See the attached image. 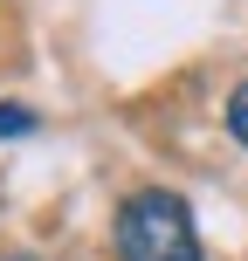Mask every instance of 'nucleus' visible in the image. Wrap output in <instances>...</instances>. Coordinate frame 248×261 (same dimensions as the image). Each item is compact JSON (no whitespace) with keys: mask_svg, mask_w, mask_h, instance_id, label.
Segmentation results:
<instances>
[{"mask_svg":"<svg viewBox=\"0 0 248 261\" xmlns=\"http://www.w3.org/2000/svg\"><path fill=\"white\" fill-rule=\"evenodd\" d=\"M0 261H55V254H28V248H0Z\"/></svg>","mask_w":248,"mask_h":261,"instance_id":"20e7f679","label":"nucleus"},{"mask_svg":"<svg viewBox=\"0 0 248 261\" xmlns=\"http://www.w3.org/2000/svg\"><path fill=\"white\" fill-rule=\"evenodd\" d=\"M228 130H235V144L248 151V83H235V96H228Z\"/></svg>","mask_w":248,"mask_h":261,"instance_id":"f03ea898","label":"nucleus"},{"mask_svg":"<svg viewBox=\"0 0 248 261\" xmlns=\"http://www.w3.org/2000/svg\"><path fill=\"white\" fill-rule=\"evenodd\" d=\"M110 248H118V261H207L193 206H186L179 193H166V186H138L118 206Z\"/></svg>","mask_w":248,"mask_h":261,"instance_id":"f257e3e1","label":"nucleus"},{"mask_svg":"<svg viewBox=\"0 0 248 261\" xmlns=\"http://www.w3.org/2000/svg\"><path fill=\"white\" fill-rule=\"evenodd\" d=\"M35 130V110H21V103H0V138H28Z\"/></svg>","mask_w":248,"mask_h":261,"instance_id":"7ed1b4c3","label":"nucleus"}]
</instances>
